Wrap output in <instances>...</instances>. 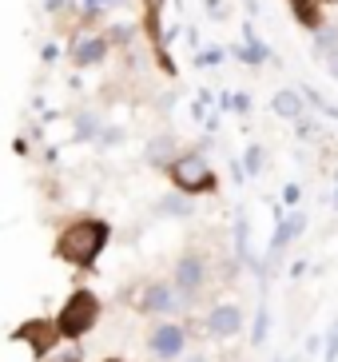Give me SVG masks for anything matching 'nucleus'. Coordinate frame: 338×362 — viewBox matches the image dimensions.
<instances>
[{
    "instance_id": "17",
    "label": "nucleus",
    "mask_w": 338,
    "mask_h": 362,
    "mask_svg": "<svg viewBox=\"0 0 338 362\" xmlns=\"http://www.w3.org/2000/svg\"><path fill=\"white\" fill-rule=\"evenodd\" d=\"M80 132H84V136H92V132H95V116H80Z\"/></svg>"
},
{
    "instance_id": "15",
    "label": "nucleus",
    "mask_w": 338,
    "mask_h": 362,
    "mask_svg": "<svg viewBox=\"0 0 338 362\" xmlns=\"http://www.w3.org/2000/svg\"><path fill=\"white\" fill-rule=\"evenodd\" d=\"M163 211H171V215H183V211H187V203H183V199H168V203H163Z\"/></svg>"
},
{
    "instance_id": "11",
    "label": "nucleus",
    "mask_w": 338,
    "mask_h": 362,
    "mask_svg": "<svg viewBox=\"0 0 338 362\" xmlns=\"http://www.w3.org/2000/svg\"><path fill=\"white\" fill-rule=\"evenodd\" d=\"M298 231H303V215H291V219H286V223L279 227V235H275V251L286 243V239H295Z\"/></svg>"
},
{
    "instance_id": "6",
    "label": "nucleus",
    "mask_w": 338,
    "mask_h": 362,
    "mask_svg": "<svg viewBox=\"0 0 338 362\" xmlns=\"http://www.w3.org/2000/svg\"><path fill=\"white\" fill-rule=\"evenodd\" d=\"M207 322H211V334H235L239 322H243V315H239L235 307H215Z\"/></svg>"
},
{
    "instance_id": "12",
    "label": "nucleus",
    "mask_w": 338,
    "mask_h": 362,
    "mask_svg": "<svg viewBox=\"0 0 338 362\" xmlns=\"http://www.w3.org/2000/svg\"><path fill=\"white\" fill-rule=\"evenodd\" d=\"M291 4H295V12H298V21H303V24H318L315 8H310V0H291Z\"/></svg>"
},
{
    "instance_id": "2",
    "label": "nucleus",
    "mask_w": 338,
    "mask_h": 362,
    "mask_svg": "<svg viewBox=\"0 0 338 362\" xmlns=\"http://www.w3.org/2000/svg\"><path fill=\"white\" fill-rule=\"evenodd\" d=\"M95 310H100V307H95V298L88 295V291H76V295L68 298V307L60 310V319H56V322H60V330H64V334H72V339H76V334H84V330H92Z\"/></svg>"
},
{
    "instance_id": "18",
    "label": "nucleus",
    "mask_w": 338,
    "mask_h": 362,
    "mask_svg": "<svg viewBox=\"0 0 338 362\" xmlns=\"http://www.w3.org/2000/svg\"><path fill=\"white\" fill-rule=\"evenodd\" d=\"M327 64H330V72L338 76V48H330V52H327Z\"/></svg>"
},
{
    "instance_id": "5",
    "label": "nucleus",
    "mask_w": 338,
    "mask_h": 362,
    "mask_svg": "<svg viewBox=\"0 0 338 362\" xmlns=\"http://www.w3.org/2000/svg\"><path fill=\"white\" fill-rule=\"evenodd\" d=\"M16 339L32 342V351H36V354H48V351H52V342H56V327H52V322H32V327H24Z\"/></svg>"
},
{
    "instance_id": "10",
    "label": "nucleus",
    "mask_w": 338,
    "mask_h": 362,
    "mask_svg": "<svg viewBox=\"0 0 338 362\" xmlns=\"http://www.w3.org/2000/svg\"><path fill=\"white\" fill-rule=\"evenodd\" d=\"M144 307L148 310H168L171 307V291L168 287H151L148 298H144Z\"/></svg>"
},
{
    "instance_id": "7",
    "label": "nucleus",
    "mask_w": 338,
    "mask_h": 362,
    "mask_svg": "<svg viewBox=\"0 0 338 362\" xmlns=\"http://www.w3.org/2000/svg\"><path fill=\"white\" fill-rule=\"evenodd\" d=\"M180 291H187V295H195V287L203 283V263L195 255H187V259H180Z\"/></svg>"
},
{
    "instance_id": "9",
    "label": "nucleus",
    "mask_w": 338,
    "mask_h": 362,
    "mask_svg": "<svg viewBox=\"0 0 338 362\" xmlns=\"http://www.w3.org/2000/svg\"><path fill=\"white\" fill-rule=\"evenodd\" d=\"M275 112H279V116H298L303 104H298L295 92H279V96H275Z\"/></svg>"
},
{
    "instance_id": "4",
    "label": "nucleus",
    "mask_w": 338,
    "mask_h": 362,
    "mask_svg": "<svg viewBox=\"0 0 338 362\" xmlns=\"http://www.w3.org/2000/svg\"><path fill=\"white\" fill-rule=\"evenodd\" d=\"M151 351H156L159 358H180V351H183V330L171 327V322H163V327L151 334Z\"/></svg>"
},
{
    "instance_id": "13",
    "label": "nucleus",
    "mask_w": 338,
    "mask_h": 362,
    "mask_svg": "<svg viewBox=\"0 0 338 362\" xmlns=\"http://www.w3.org/2000/svg\"><path fill=\"white\" fill-rule=\"evenodd\" d=\"M338 358V322H334V330H330V339H327V362H334Z\"/></svg>"
},
{
    "instance_id": "16",
    "label": "nucleus",
    "mask_w": 338,
    "mask_h": 362,
    "mask_svg": "<svg viewBox=\"0 0 338 362\" xmlns=\"http://www.w3.org/2000/svg\"><path fill=\"white\" fill-rule=\"evenodd\" d=\"M168 148H171L168 139H159V144H151V160H159V156H168Z\"/></svg>"
},
{
    "instance_id": "19",
    "label": "nucleus",
    "mask_w": 338,
    "mask_h": 362,
    "mask_svg": "<svg viewBox=\"0 0 338 362\" xmlns=\"http://www.w3.org/2000/svg\"><path fill=\"white\" fill-rule=\"evenodd\" d=\"M107 4H124V0H88V8H107Z\"/></svg>"
},
{
    "instance_id": "20",
    "label": "nucleus",
    "mask_w": 338,
    "mask_h": 362,
    "mask_svg": "<svg viewBox=\"0 0 338 362\" xmlns=\"http://www.w3.org/2000/svg\"><path fill=\"white\" fill-rule=\"evenodd\" d=\"M187 362H203V358H187Z\"/></svg>"
},
{
    "instance_id": "1",
    "label": "nucleus",
    "mask_w": 338,
    "mask_h": 362,
    "mask_svg": "<svg viewBox=\"0 0 338 362\" xmlns=\"http://www.w3.org/2000/svg\"><path fill=\"white\" fill-rule=\"evenodd\" d=\"M104 243H107V227L88 219V223L68 227V231L60 235L56 251H60V259H68V263H92V259L104 251Z\"/></svg>"
},
{
    "instance_id": "14",
    "label": "nucleus",
    "mask_w": 338,
    "mask_h": 362,
    "mask_svg": "<svg viewBox=\"0 0 338 362\" xmlns=\"http://www.w3.org/2000/svg\"><path fill=\"white\" fill-rule=\"evenodd\" d=\"M259 163H263V151L251 148V151H247V171H259Z\"/></svg>"
},
{
    "instance_id": "8",
    "label": "nucleus",
    "mask_w": 338,
    "mask_h": 362,
    "mask_svg": "<svg viewBox=\"0 0 338 362\" xmlns=\"http://www.w3.org/2000/svg\"><path fill=\"white\" fill-rule=\"evenodd\" d=\"M100 56H104V40H84L76 48V60H80V64H95Z\"/></svg>"
},
{
    "instance_id": "3",
    "label": "nucleus",
    "mask_w": 338,
    "mask_h": 362,
    "mask_svg": "<svg viewBox=\"0 0 338 362\" xmlns=\"http://www.w3.org/2000/svg\"><path fill=\"white\" fill-rule=\"evenodd\" d=\"M171 180L180 183L183 192H207V187H211V168H207V160H203V156H183V160H175L171 163Z\"/></svg>"
}]
</instances>
